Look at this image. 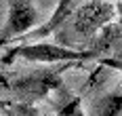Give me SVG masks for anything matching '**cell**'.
<instances>
[{"label": "cell", "mask_w": 122, "mask_h": 116, "mask_svg": "<svg viewBox=\"0 0 122 116\" xmlns=\"http://www.w3.org/2000/svg\"><path fill=\"white\" fill-rule=\"evenodd\" d=\"M114 15V6L112 4H101V2H91L82 6L78 13H76V30L80 34H93L97 32L99 27L103 26L107 19H112Z\"/></svg>", "instance_id": "4"}, {"label": "cell", "mask_w": 122, "mask_h": 116, "mask_svg": "<svg viewBox=\"0 0 122 116\" xmlns=\"http://www.w3.org/2000/svg\"><path fill=\"white\" fill-rule=\"evenodd\" d=\"M122 110V93H110L93 105V116H118Z\"/></svg>", "instance_id": "5"}, {"label": "cell", "mask_w": 122, "mask_h": 116, "mask_svg": "<svg viewBox=\"0 0 122 116\" xmlns=\"http://www.w3.org/2000/svg\"><path fill=\"white\" fill-rule=\"evenodd\" d=\"M82 101H80V97H76V99H72V101H67L63 108L59 110V116H84V112H82Z\"/></svg>", "instance_id": "6"}, {"label": "cell", "mask_w": 122, "mask_h": 116, "mask_svg": "<svg viewBox=\"0 0 122 116\" xmlns=\"http://www.w3.org/2000/svg\"><path fill=\"white\" fill-rule=\"evenodd\" d=\"M15 57H21L25 61H40V63H57V61H86L97 57L95 51H74L67 47L59 44H49V42H38V44H25V47H15L6 57H2V63H11Z\"/></svg>", "instance_id": "2"}, {"label": "cell", "mask_w": 122, "mask_h": 116, "mask_svg": "<svg viewBox=\"0 0 122 116\" xmlns=\"http://www.w3.org/2000/svg\"><path fill=\"white\" fill-rule=\"evenodd\" d=\"M36 21H38V13L30 0H11V13H9V21H6V27H4L0 42L23 34Z\"/></svg>", "instance_id": "3"}, {"label": "cell", "mask_w": 122, "mask_h": 116, "mask_svg": "<svg viewBox=\"0 0 122 116\" xmlns=\"http://www.w3.org/2000/svg\"><path fill=\"white\" fill-rule=\"evenodd\" d=\"M9 105H11L9 101H4V99H0V108H9Z\"/></svg>", "instance_id": "7"}, {"label": "cell", "mask_w": 122, "mask_h": 116, "mask_svg": "<svg viewBox=\"0 0 122 116\" xmlns=\"http://www.w3.org/2000/svg\"><path fill=\"white\" fill-rule=\"evenodd\" d=\"M61 78H59V70H38V72H25V74H15V76L0 78V89L9 91L15 99L23 103H30L44 97L46 93L59 87Z\"/></svg>", "instance_id": "1"}]
</instances>
